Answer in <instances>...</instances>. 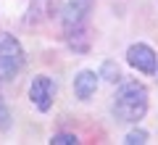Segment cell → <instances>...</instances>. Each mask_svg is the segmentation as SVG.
<instances>
[{"label":"cell","instance_id":"30bf717a","mask_svg":"<svg viewBox=\"0 0 158 145\" xmlns=\"http://www.w3.org/2000/svg\"><path fill=\"white\" fill-rule=\"evenodd\" d=\"M156 79H158V66H156Z\"/></svg>","mask_w":158,"mask_h":145},{"label":"cell","instance_id":"277c9868","mask_svg":"<svg viewBox=\"0 0 158 145\" xmlns=\"http://www.w3.org/2000/svg\"><path fill=\"white\" fill-rule=\"evenodd\" d=\"M29 98L40 111H48L53 106V98H56V82L50 77H37L29 84Z\"/></svg>","mask_w":158,"mask_h":145},{"label":"cell","instance_id":"7a4b0ae2","mask_svg":"<svg viewBox=\"0 0 158 145\" xmlns=\"http://www.w3.org/2000/svg\"><path fill=\"white\" fill-rule=\"evenodd\" d=\"M24 66V48L16 37L0 34V82L13 79Z\"/></svg>","mask_w":158,"mask_h":145},{"label":"cell","instance_id":"52a82bcc","mask_svg":"<svg viewBox=\"0 0 158 145\" xmlns=\"http://www.w3.org/2000/svg\"><path fill=\"white\" fill-rule=\"evenodd\" d=\"M145 140H148V132H145V129H135V132L127 134L124 143H127V145H142Z\"/></svg>","mask_w":158,"mask_h":145},{"label":"cell","instance_id":"8992f818","mask_svg":"<svg viewBox=\"0 0 158 145\" xmlns=\"http://www.w3.org/2000/svg\"><path fill=\"white\" fill-rule=\"evenodd\" d=\"M8 127H11V111L6 108V100L0 95V132H6Z\"/></svg>","mask_w":158,"mask_h":145},{"label":"cell","instance_id":"3957f363","mask_svg":"<svg viewBox=\"0 0 158 145\" xmlns=\"http://www.w3.org/2000/svg\"><path fill=\"white\" fill-rule=\"evenodd\" d=\"M127 61L142 74H156V50L145 42H137L127 50Z\"/></svg>","mask_w":158,"mask_h":145},{"label":"cell","instance_id":"6da1fadb","mask_svg":"<svg viewBox=\"0 0 158 145\" xmlns=\"http://www.w3.org/2000/svg\"><path fill=\"white\" fill-rule=\"evenodd\" d=\"M148 111V90L140 82H127L121 84V90L116 92V100H113V116L118 122H140Z\"/></svg>","mask_w":158,"mask_h":145},{"label":"cell","instance_id":"9c48e42d","mask_svg":"<svg viewBox=\"0 0 158 145\" xmlns=\"http://www.w3.org/2000/svg\"><path fill=\"white\" fill-rule=\"evenodd\" d=\"M103 74H106V79L108 82H116V79H121V74H118V66H113L111 61L103 66Z\"/></svg>","mask_w":158,"mask_h":145},{"label":"cell","instance_id":"ba28073f","mask_svg":"<svg viewBox=\"0 0 158 145\" xmlns=\"http://www.w3.org/2000/svg\"><path fill=\"white\" fill-rule=\"evenodd\" d=\"M50 143L53 145H77L79 140H77V134H66V132H63V134H56Z\"/></svg>","mask_w":158,"mask_h":145},{"label":"cell","instance_id":"5b68a950","mask_svg":"<svg viewBox=\"0 0 158 145\" xmlns=\"http://www.w3.org/2000/svg\"><path fill=\"white\" fill-rule=\"evenodd\" d=\"M98 90V74L95 71H79L77 79H74V92H77V98H82V100H90L92 95H95Z\"/></svg>","mask_w":158,"mask_h":145}]
</instances>
